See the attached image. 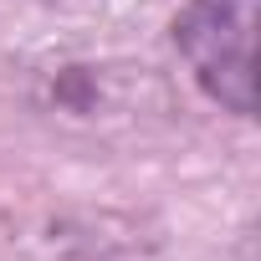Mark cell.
I'll return each mask as SVG.
<instances>
[{
  "label": "cell",
  "instance_id": "6da1fadb",
  "mask_svg": "<svg viewBox=\"0 0 261 261\" xmlns=\"http://www.w3.org/2000/svg\"><path fill=\"white\" fill-rule=\"evenodd\" d=\"M174 46L210 102L236 118L256 113V0H185Z\"/></svg>",
  "mask_w": 261,
  "mask_h": 261
},
{
  "label": "cell",
  "instance_id": "7a4b0ae2",
  "mask_svg": "<svg viewBox=\"0 0 261 261\" xmlns=\"http://www.w3.org/2000/svg\"><path fill=\"white\" fill-rule=\"evenodd\" d=\"M16 261H154V256H149V241L134 236V225L97 215V220L41 225L31 241L16 246Z\"/></svg>",
  "mask_w": 261,
  "mask_h": 261
}]
</instances>
